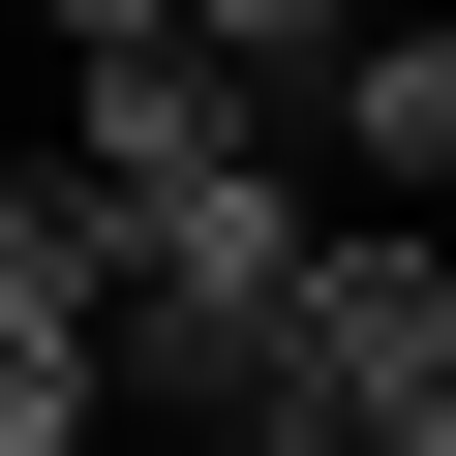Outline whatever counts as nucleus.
<instances>
[{"label":"nucleus","mask_w":456,"mask_h":456,"mask_svg":"<svg viewBox=\"0 0 456 456\" xmlns=\"http://www.w3.org/2000/svg\"><path fill=\"white\" fill-rule=\"evenodd\" d=\"M61 152L122 183V244H183V213L305 183V92H274V61H213V31H92V61H61Z\"/></svg>","instance_id":"1"},{"label":"nucleus","mask_w":456,"mask_h":456,"mask_svg":"<svg viewBox=\"0 0 456 456\" xmlns=\"http://www.w3.org/2000/svg\"><path fill=\"white\" fill-rule=\"evenodd\" d=\"M305 152H335L365 213H456V0H426V31H365V61L305 92Z\"/></svg>","instance_id":"2"},{"label":"nucleus","mask_w":456,"mask_h":456,"mask_svg":"<svg viewBox=\"0 0 456 456\" xmlns=\"http://www.w3.org/2000/svg\"><path fill=\"white\" fill-rule=\"evenodd\" d=\"M152 31H213V61H274V92H335V61H365V0H152Z\"/></svg>","instance_id":"3"},{"label":"nucleus","mask_w":456,"mask_h":456,"mask_svg":"<svg viewBox=\"0 0 456 456\" xmlns=\"http://www.w3.org/2000/svg\"><path fill=\"white\" fill-rule=\"evenodd\" d=\"M31 31H61V61H92V31H152V0H31Z\"/></svg>","instance_id":"4"},{"label":"nucleus","mask_w":456,"mask_h":456,"mask_svg":"<svg viewBox=\"0 0 456 456\" xmlns=\"http://www.w3.org/2000/svg\"><path fill=\"white\" fill-rule=\"evenodd\" d=\"M0 456H31V426H0Z\"/></svg>","instance_id":"5"}]
</instances>
